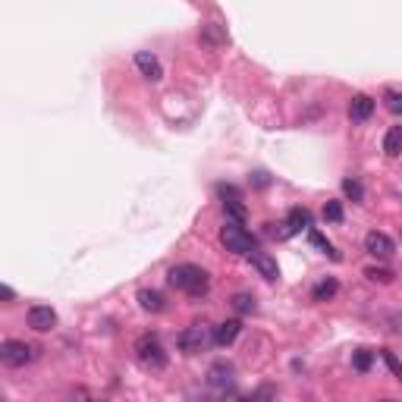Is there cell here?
<instances>
[{
    "instance_id": "9a60e30c",
    "label": "cell",
    "mask_w": 402,
    "mask_h": 402,
    "mask_svg": "<svg viewBox=\"0 0 402 402\" xmlns=\"http://www.w3.org/2000/svg\"><path fill=\"white\" fill-rule=\"evenodd\" d=\"M138 305H142V311H151V314L167 311V299H163V292H157V289H142V292H138Z\"/></svg>"
},
{
    "instance_id": "30bf717a",
    "label": "cell",
    "mask_w": 402,
    "mask_h": 402,
    "mask_svg": "<svg viewBox=\"0 0 402 402\" xmlns=\"http://www.w3.org/2000/svg\"><path fill=\"white\" fill-rule=\"evenodd\" d=\"M232 364H226V362H214L211 368H207V387H214V389H220V393H226V389L232 387Z\"/></svg>"
},
{
    "instance_id": "5b68a950",
    "label": "cell",
    "mask_w": 402,
    "mask_h": 402,
    "mask_svg": "<svg viewBox=\"0 0 402 402\" xmlns=\"http://www.w3.org/2000/svg\"><path fill=\"white\" fill-rule=\"evenodd\" d=\"M211 343H214V330H207L204 324H188L186 330L176 336V345H179L186 355H198V352H204Z\"/></svg>"
},
{
    "instance_id": "d4e9b609",
    "label": "cell",
    "mask_w": 402,
    "mask_h": 402,
    "mask_svg": "<svg viewBox=\"0 0 402 402\" xmlns=\"http://www.w3.org/2000/svg\"><path fill=\"white\" fill-rule=\"evenodd\" d=\"M387 110L389 113H396V117H402V94L399 91H387Z\"/></svg>"
},
{
    "instance_id": "3957f363",
    "label": "cell",
    "mask_w": 402,
    "mask_h": 402,
    "mask_svg": "<svg viewBox=\"0 0 402 402\" xmlns=\"http://www.w3.org/2000/svg\"><path fill=\"white\" fill-rule=\"evenodd\" d=\"M220 242H223V248L232 251V255H248V251L258 248V239L251 236L242 223H236V220H226V226L220 230Z\"/></svg>"
},
{
    "instance_id": "6da1fadb",
    "label": "cell",
    "mask_w": 402,
    "mask_h": 402,
    "mask_svg": "<svg viewBox=\"0 0 402 402\" xmlns=\"http://www.w3.org/2000/svg\"><path fill=\"white\" fill-rule=\"evenodd\" d=\"M167 280L170 286H176L179 292L192 295V299H201L211 289V274L204 267H198V264H176V267H170Z\"/></svg>"
},
{
    "instance_id": "ba28073f",
    "label": "cell",
    "mask_w": 402,
    "mask_h": 402,
    "mask_svg": "<svg viewBox=\"0 0 402 402\" xmlns=\"http://www.w3.org/2000/svg\"><path fill=\"white\" fill-rule=\"evenodd\" d=\"M25 320H29L31 330L47 333V330H54V327H57V311L50 305H31L29 314H25Z\"/></svg>"
},
{
    "instance_id": "ffe728a7",
    "label": "cell",
    "mask_w": 402,
    "mask_h": 402,
    "mask_svg": "<svg viewBox=\"0 0 402 402\" xmlns=\"http://www.w3.org/2000/svg\"><path fill=\"white\" fill-rule=\"evenodd\" d=\"M343 195L352 201V204H362V201H364V188H362V182L352 179V176H349V179H343Z\"/></svg>"
},
{
    "instance_id": "484cf974",
    "label": "cell",
    "mask_w": 402,
    "mask_h": 402,
    "mask_svg": "<svg viewBox=\"0 0 402 402\" xmlns=\"http://www.w3.org/2000/svg\"><path fill=\"white\" fill-rule=\"evenodd\" d=\"M389 330L402 333V314H393V318H389Z\"/></svg>"
},
{
    "instance_id": "8fae6325",
    "label": "cell",
    "mask_w": 402,
    "mask_h": 402,
    "mask_svg": "<svg viewBox=\"0 0 402 402\" xmlns=\"http://www.w3.org/2000/svg\"><path fill=\"white\" fill-rule=\"evenodd\" d=\"M242 333V320H223V324L214 327V345H220V349H226V345L236 343V336Z\"/></svg>"
},
{
    "instance_id": "7402d4cb",
    "label": "cell",
    "mask_w": 402,
    "mask_h": 402,
    "mask_svg": "<svg viewBox=\"0 0 402 402\" xmlns=\"http://www.w3.org/2000/svg\"><path fill=\"white\" fill-rule=\"evenodd\" d=\"M352 368L362 371V374H364V371H371V352L368 349H355V352H352Z\"/></svg>"
},
{
    "instance_id": "603a6c76",
    "label": "cell",
    "mask_w": 402,
    "mask_h": 402,
    "mask_svg": "<svg viewBox=\"0 0 402 402\" xmlns=\"http://www.w3.org/2000/svg\"><path fill=\"white\" fill-rule=\"evenodd\" d=\"M324 220H327V223H339V220H343V201H327V204H324Z\"/></svg>"
},
{
    "instance_id": "2e32d148",
    "label": "cell",
    "mask_w": 402,
    "mask_h": 402,
    "mask_svg": "<svg viewBox=\"0 0 402 402\" xmlns=\"http://www.w3.org/2000/svg\"><path fill=\"white\" fill-rule=\"evenodd\" d=\"M383 151L389 157H399L402 154V126H389L387 135H383Z\"/></svg>"
},
{
    "instance_id": "52a82bcc",
    "label": "cell",
    "mask_w": 402,
    "mask_h": 402,
    "mask_svg": "<svg viewBox=\"0 0 402 402\" xmlns=\"http://www.w3.org/2000/svg\"><path fill=\"white\" fill-rule=\"evenodd\" d=\"M364 251H368L371 258H377V261H387V258H393L396 245H393V239H389L387 232L371 230L368 236H364Z\"/></svg>"
},
{
    "instance_id": "7a4b0ae2",
    "label": "cell",
    "mask_w": 402,
    "mask_h": 402,
    "mask_svg": "<svg viewBox=\"0 0 402 402\" xmlns=\"http://www.w3.org/2000/svg\"><path fill=\"white\" fill-rule=\"evenodd\" d=\"M135 358L144 371H163L170 364V355L157 333H142V336L135 339Z\"/></svg>"
},
{
    "instance_id": "5bb4252c",
    "label": "cell",
    "mask_w": 402,
    "mask_h": 402,
    "mask_svg": "<svg viewBox=\"0 0 402 402\" xmlns=\"http://www.w3.org/2000/svg\"><path fill=\"white\" fill-rule=\"evenodd\" d=\"M283 226H286V239L302 230H311V214H308V207H292V211L286 214V223Z\"/></svg>"
},
{
    "instance_id": "44dd1931",
    "label": "cell",
    "mask_w": 402,
    "mask_h": 402,
    "mask_svg": "<svg viewBox=\"0 0 402 402\" xmlns=\"http://www.w3.org/2000/svg\"><path fill=\"white\" fill-rule=\"evenodd\" d=\"M380 358H383V364H387V368L393 371L396 380H402V362L396 358V352H393V349H380Z\"/></svg>"
},
{
    "instance_id": "8992f818",
    "label": "cell",
    "mask_w": 402,
    "mask_h": 402,
    "mask_svg": "<svg viewBox=\"0 0 402 402\" xmlns=\"http://www.w3.org/2000/svg\"><path fill=\"white\" fill-rule=\"evenodd\" d=\"M217 195H220V201H223V211L230 214V220L245 223V217H248V207H245L239 188L236 186H217Z\"/></svg>"
},
{
    "instance_id": "7c38bea8",
    "label": "cell",
    "mask_w": 402,
    "mask_h": 402,
    "mask_svg": "<svg viewBox=\"0 0 402 402\" xmlns=\"http://www.w3.org/2000/svg\"><path fill=\"white\" fill-rule=\"evenodd\" d=\"M135 66H138V73H142L144 79H151V82H157L163 75L161 60H157L151 50H138V54H135Z\"/></svg>"
},
{
    "instance_id": "277c9868",
    "label": "cell",
    "mask_w": 402,
    "mask_h": 402,
    "mask_svg": "<svg viewBox=\"0 0 402 402\" xmlns=\"http://www.w3.org/2000/svg\"><path fill=\"white\" fill-rule=\"evenodd\" d=\"M38 349L35 345H29L25 339H3L0 343V362H3V368H25L29 362H35Z\"/></svg>"
},
{
    "instance_id": "d6986e66",
    "label": "cell",
    "mask_w": 402,
    "mask_h": 402,
    "mask_svg": "<svg viewBox=\"0 0 402 402\" xmlns=\"http://www.w3.org/2000/svg\"><path fill=\"white\" fill-rule=\"evenodd\" d=\"M232 308H236L239 314H255L258 311V302L251 292H236L232 295Z\"/></svg>"
},
{
    "instance_id": "ac0fdd59",
    "label": "cell",
    "mask_w": 402,
    "mask_h": 402,
    "mask_svg": "<svg viewBox=\"0 0 402 402\" xmlns=\"http://www.w3.org/2000/svg\"><path fill=\"white\" fill-rule=\"evenodd\" d=\"M308 242H311V245H314V248H320V251H324V255H327V258H330V261H339V251H336V248H333V245H330V242H327V239H324V236H320V232H318V230H308Z\"/></svg>"
},
{
    "instance_id": "4fadbf2b",
    "label": "cell",
    "mask_w": 402,
    "mask_h": 402,
    "mask_svg": "<svg viewBox=\"0 0 402 402\" xmlns=\"http://www.w3.org/2000/svg\"><path fill=\"white\" fill-rule=\"evenodd\" d=\"M371 113H374V98H368V94H355V98L349 100L352 123H368Z\"/></svg>"
},
{
    "instance_id": "9c48e42d",
    "label": "cell",
    "mask_w": 402,
    "mask_h": 402,
    "mask_svg": "<svg viewBox=\"0 0 402 402\" xmlns=\"http://www.w3.org/2000/svg\"><path fill=\"white\" fill-rule=\"evenodd\" d=\"M251 261V267L258 270V274L264 276V280H276V276H280V267H276V258L270 255V251H248V255H245Z\"/></svg>"
},
{
    "instance_id": "e0dca14e",
    "label": "cell",
    "mask_w": 402,
    "mask_h": 402,
    "mask_svg": "<svg viewBox=\"0 0 402 402\" xmlns=\"http://www.w3.org/2000/svg\"><path fill=\"white\" fill-rule=\"evenodd\" d=\"M336 292H339V283L333 280V276H327V280H320L318 286L311 289V302H330Z\"/></svg>"
},
{
    "instance_id": "cb8c5ba5",
    "label": "cell",
    "mask_w": 402,
    "mask_h": 402,
    "mask_svg": "<svg viewBox=\"0 0 402 402\" xmlns=\"http://www.w3.org/2000/svg\"><path fill=\"white\" fill-rule=\"evenodd\" d=\"M364 276L374 280V283H393V274H389L387 267H368V270H364Z\"/></svg>"
}]
</instances>
